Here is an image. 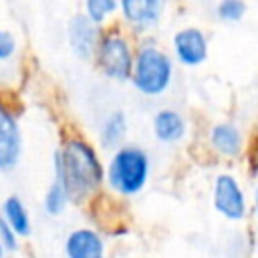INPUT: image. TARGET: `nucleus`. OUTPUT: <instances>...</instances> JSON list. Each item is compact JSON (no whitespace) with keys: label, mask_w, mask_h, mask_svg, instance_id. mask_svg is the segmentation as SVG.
I'll return each instance as SVG.
<instances>
[{"label":"nucleus","mask_w":258,"mask_h":258,"mask_svg":"<svg viewBox=\"0 0 258 258\" xmlns=\"http://www.w3.org/2000/svg\"><path fill=\"white\" fill-rule=\"evenodd\" d=\"M56 179L62 183L69 200L91 196L103 181V165L97 151L83 139H69L54 157Z\"/></svg>","instance_id":"nucleus-1"},{"label":"nucleus","mask_w":258,"mask_h":258,"mask_svg":"<svg viewBox=\"0 0 258 258\" xmlns=\"http://www.w3.org/2000/svg\"><path fill=\"white\" fill-rule=\"evenodd\" d=\"M149 175L147 153L139 147H121L109 161V185L123 196H135L143 189Z\"/></svg>","instance_id":"nucleus-2"},{"label":"nucleus","mask_w":258,"mask_h":258,"mask_svg":"<svg viewBox=\"0 0 258 258\" xmlns=\"http://www.w3.org/2000/svg\"><path fill=\"white\" fill-rule=\"evenodd\" d=\"M171 60L169 56L155 48V46H143L137 52V58L133 62V83L135 87L149 97L161 95L169 83H171Z\"/></svg>","instance_id":"nucleus-3"},{"label":"nucleus","mask_w":258,"mask_h":258,"mask_svg":"<svg viewBox=\"0 0 258 258\" xmlns=\"http://www.w3.org/2000/svg\"><path fill=\"white\" fill-rule=\"evenodd\" d=\"M97 62L101 71L117 81H127L133 73V56L129 44L119 34H107L97 46Z\"/></svg>","instance_id":"nucleus-4"},{"label":"nucleus","mask_w":258,"mask_h":258,"mask_svg":"<svg viewBox=\"0 0 258 258\" xmlns=\"http://www.w3.org/2000/svg\"><path fill=\"white\" fill-rule=\"evenodd\" d=\"M214 208L226 216L228 220H242L246 214V200H244V191L238 185V181L228 175L222 173L216 177V185H214Z\"/></svg>","instance_id":"nucleus-5"},{"label":"nucleus","mask_w":258,"mask_h":258,"mask_svg":"<svg viewBox=\"0 0 258 258\" xmlns=\"http://www.w3.org/2000/svg\"><path fill=\"white\" fill-rule=\"evenodd\" d=\"M22 153V135L14 115L0 103V171L12 169Z\"/></svg>","instance_id":"nucleus-6"},{"label":"nucleus","mask_w":258,"mask_h":258,"mask_svg":"<svg viewBox=\"0 0 258 258\" xmlns=\"http://www.w3.org/2000/svg\"><path fill=\"white\" fill-rule=\"evenodd\" d=\"M173 50L185 67H198L208 56V42L200 28H183L173 36Z\"/></svg>","instance_id":"nucleus-7"},{"label":"nucleus","mask_w":258,"mask_h":258,"mask_svg":"<svg viewBox=\"0 0 258 258\" xmlns=\"http://www.w3.org/2000/svg\"><path fill=\"white\" fill-rule=\"evenodd\" d=\"M69 42L81 58H87L95 52L97 28H95V22L87 14H79L69 22Z\"/></svg>","instance_id":"nucleus-8"},{"label":"nucleus","mask_w":258,"mask_h":258,"mask_svg":"<svg viewBox=\"0 0 258 258\" xmlns=\"http://www.w3.org/2000/svg\"><path fill=\"white\" fill-rule=\"evenodd\" d=\"M64 252L71 258H99V256H103L105 246L97 232H93L89 228H81V230H75L69 234Z\"/></svg>","instance_id":"nucleus-9"},{"label":"nucleus","mask_w":258,"mask_h":258,"mask_svg":"<svg viewBox=\"0 0 258 258\" xmlns=\"http://www.w3.org/2000/svg\"><path fill=\"white\" fill-rule=\"evenodd\" d=\"M123 16L133 24H151L163 10V0H121Z\"/></svg>","instance_id":"nucleus-10"},{"label":"nucleus","mask_w":258,"mask_h":258,"mask_svg":"<svg viewBox=\"0 0 258 258\" xmlns=\"http://www.w3.org/2000/svg\"><path fill=\"white\" fill-rule=\"evenodd\" d=\"M153 133H155V137L159 141L171 143V141H177V139L183 137L185 123H183L179 113H175L171 109H163L153 119Z\"/></svg>","instance_id":"nucleus-11"},{"label":"nucleus","mask_w":258,"mask_h":258,"mask_svg":"<svg viewBox=\"0 0 258 258\" xmlns=\"http://www.w3.org/2000/svg\"><path fill=\"white\" fill-rule=\"evenodd\" d=\"M212 145L222 153V155H236L242 147V137H240V131L230 125V123H222V125H216L212 129Z\"/></svg>","instance_id":"nucleus-12"},{"label":"nucleus","mask_w":258,"mask_h":258,"mask_svg":"<svg viewBox=\"0 0 258 258\" xmlns=\"http://www.w3.org/2000/svg\"><path fill=\"white\" fill-rule=\"evenodd\" d=\"M4 220L8 222V226L18 236H28L30 234V218H28V212H26L24 204L16 196L6 198V202H4Z\"/></svg>","instance_id":"nucleus-13"},{"label":"nucleus","mask_w":258,"mask_h":258,"mask_svg":"<svg viewBox=\"0 0 258 258\" xmlns=\"http://www.w3.org/2000/svg\"><path fill=\"white\" fill-rule=\"evenodd\" d=\"M125 129H127V123H125V115L123 113L117 111V113L109 115V119L103 123V129H101V143H103V147L117 145L125 137Z\"/></svg>","instance_id":"nucleus-14"},{"label":"nucleus","mask_w":258,"mask_h":258,"mask_svg":"<svg viewBox=\"0 0 258 258\" xmlns=\"http://www.w3.org/2000/svg\"><path fill=\"white\" fill-rule=\"evenodd\" d=\"M67 202H69V196H67L64 187H62V183L56 179V181L46 189V196H44V210H46L50 216H56V214H60V212L64 210Z\"/></svg>","instance_id":"nucleus-15"},{"label":"nucleus","mask_w":258,"mask_h":258,"mask_svg":"<svg viewBox=\"0 0 258 258\" xmlns=\"http://www.w3.org/2000/svg\"><path fill=\"white\" fill-rule=\"evenodd\" d=\"M85 8H87V16L99 24L103 22L111 12H115L117 8V0H85Z\"/></svg>","instance_id":"nucleus-16"},{"label":"nucleus","mask_w":258,"mask_h":258,"mask_svg":"<svg viewBox=\"0 0 258 258\" xmlns=\"http://www.w3.org/2000/svg\"><path fill=\"white\" fill-rule=\"evenodd\" d=\"M244 12H246V4L242 0H222L218 4V14H220L222 20L236 22L244 16Z\"/></svg>","instance_id":"nucleus-17"},{"label":"nucleus","mask_w":258,"mask_h":258,"mask_svg":"<svg viewBox=\"0 0 258 258\" xmlns=\"http://www.w3.org/2000/svg\"><path fill=\"white\" fill-rule=\"evenodd\" d=\"M16 50V40L14 36L8 32V30H2L0 28V60H6L14 54Z\"/></svg>","instance_id":"nucleus-18"},{"label":"nucleus","mask_w":258,"mask_h":258,"mask_svg":"<svg viewBox=\"0 0 258 258\" xmlns=\"http://www.w3.org/2000/svg\"><path fill=\"white\" fill-rule=\"evenodd\" d=\"M254 202H256V214H258V187H256V196H254Z\"/></svg>","instance_id":"nucleus-19"},{"label":"nucleus","mask_w":258,"mask_h":258,"mask_svg":"<svg viewBox=\"0 0 258 258\" xmlns=\"http://www.w3.org/2000/svg\"><path fill=\"white\" fill-rule=\"evenodd\" d=\"M2 254H4V248H2V244H0V256H2Z\"/></svg>","instance_id":"nucleus-20"},{"label":"nucleus","mask_w":258,"mask_h":258,"mask_svg":"<svg viewBox=\"0 0 258 258\" xmlns=\"http://www.w3.org/2000/svg\"><path fill=\"white\" fill-rule=\"evenodd\" d=\"M0 224H2V218H0Z\"/></svg>","instance_id":"nucleus-21"}]
</instances>
